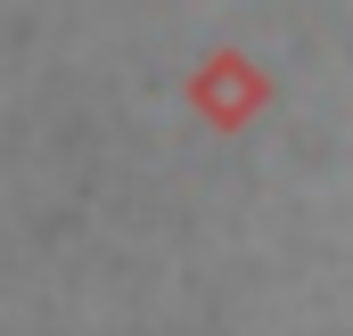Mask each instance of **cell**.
Here are the masks:
<instances>
[{"label": "cell", "mask_w": 353, "mask_h": 336, "mask_svg": "<svg viewBox=\"0 0 353 336\" xmlns=\"http://www.w3.org/2000/svg\"><path fill=\"white\" fill-rule=\"evenodd\" d=\"M189 98H197V107H205V115H214V123L230 132V123H247V115H263L271 83L255 74V66H247V58H239V50H214V58H205V66L189 74Z\"/></svg>", "instance_id": "1"}]
</instances>
